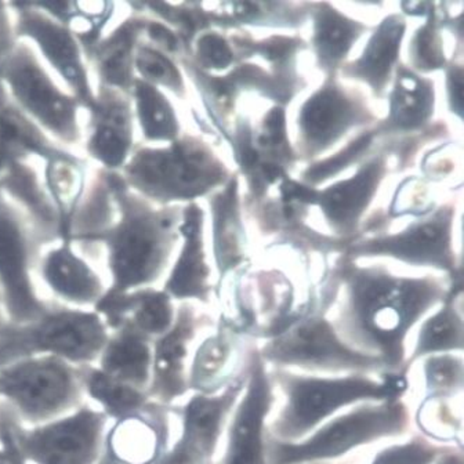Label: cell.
Instances as JSON below:
<instances>
[{
	"mask_svg": "<svg viewBox=\"0 0 464 464\" xmlns=\"http://www.w3.org/2000/svg\"><path fill=\"white\" fill-rule=\"evenodd\" d=\"M246 377L234 379L223 392L216 395L199 394L191 398L183 410V431L194 439L208 455H215L223 431L224 421L245 387Z\"/></svg>",
	"mask_w": 464,
	"mask_h": 464,
	"instance_id": "603a6c76",
	"label": "cell"
},
{
	"mask_svg": "<svg viewBox=\"0 0 464 464\" xmlns=\"http://www.w3.org/2000/svg\"><path fill=\"white\" fill-rule=\"evenodd\" d=\"M403 29L405 25L400 17L392 15L387 18L372 36L362 57L355 63V75L368 81L374 89H381L386 83L390 71L397 60Z\"/></svg>",
	"mask_w": 464,
	"mask_h": 464,
	"instance_id": "4316f807",
	"label": "cell"
},
{
	"mask_svg": "<svg viewBox=\"0 0 464 464\" xmlns=\"http://www.w3.org/2000/svg\"><path fill=\"white\" fill-rule=\"evenodd\" d=\"M197 55L205 68H227L232 63V52L227 42L216 34L200 36Z\"/></svg>",
	"mask_w": 464,
	"mask_h": 464,
	"instance_id": "f35d334b",
	"label": "cell"
},
{
	"mask_svg": "<svg viewBox=\"0 0 464 464\" xmlns=\"http://www.w3.org/2000/svg\"><path fill=\"white\" fill-rule=\"evenodd\" d=\"M134 121L149 142H173L179 139L178 115L160 89L136 78L130 91Z\"/></svg>",
	"mask_w": 464,
	"mask_h": 464,
	"instance_id": "d4e9b609",
	"label": "cell"
},
{
	"mask_svg": "<svg viewBox=\"0 0 464 464\" xmlns=\"http://www.w3.org/2000/svg\"><path fill=\"white\" fill-rule=\"evenodd\" d=\"M210 456L189 435L181 432L179 441L163 452L154 464H209Z\"/></svg>",
	"mask_w": 464,
	"mask_h": 464,
	"instance_id": "74e56055",
	"label": "cell"
},
{
	"mask_svg": "<svg viewBox=\"0 0 464 464\" xmlns=\"http://www.w3.org/2000/svg\"><path fill=\"white\" fill-rule=\"evenodd\" d=\"M176 313L170 296L163 290L149 289L134 292V305L126 323L149 337H160L173 325Z\"/></svg>",
	"mask_w": 464,
	"mask_h": 464,
	"instance_id": "1f68e13d",
	"label": "cell"
},
{
	"mask_svg": "<svg viewBox=\"0 0 464 464\" xmlns=\"http://www.w3.org/2000/svg\"><path fill=\"white\" fill-rule=\"evenodd\" d=\"M108 416L89 405L41 426L15 419V445L26 464H97L105 448Z\"/></svg>",
	"mask_w": 464,
	"mask_h": 464,
	"instance_id": "7c38bea8",
	"label": "cell"
},
{
	"mask_svg": "<svg viewBox=\"0 0 464 464\" xmlns=\"http://www.w3.org/2000/svg\"><path fill=\"white\" fill-rule=\"evenodd\" d=\"M246 392L228 430V445L223 464H267L266 419L274 400L271 374L257 348L247 355Z\"/></svg>",
	"mask_w": 464,
	"mask_h": 464,
	"instance_id": "5bb4252c",
	"label": "cell"
},
{
	"mask_svg": "<svg viewBox=\"0 0 464 464\" xmlns=\"http://www.w3.org/2000/svg\"><path fill=\"white\" fill-rule=\"evenodd\" d=\"M358 118L360 111L354 102L347 99L337 87L328 86L305 102L300 126L307 144L314 150H323L342 136Z\"/></svg>",
	"mask_w": 464,
	"mask_h": 464,
	"instance_id": "7402d4cb",
	"label": "cell"
},
{
	"mask_svg": "<svg viewBox=\"0 0 464 464\" xmlns=\"http://www.w3.org/2000/svg\"><path fill=\"white\" fill-rule=\"evenodd\" d=\"M234 353L231 337L226 331L205 340L198 348L188 372V389L199 394H216L226 386L227 366Z\"/></svg>",
	"mask_w": 464,
	"mask_h": 464,
	"instance_id": "83f0119b",
	"label": "cell"
},
{
	"mask_svg": "<svg viewBox=\"0 0 464 464\" xmlns=\"http://www.w3.org/2000/svg\"><path fill=\"white\" fill-rule=\"evenodd\" d=\"M0 86L53 141L70 151L82 147L83 105L62 86L25 41L15 39L0 57Z\"/></svg>",
	"mask_w": 464,
	"mask_h": 464,
	"instance_id": "277c9868",
	"label": "cell"
},
{
	"mask_svg": "<svg viewBox=\"0 0 464 464\" xmlns=\"http://www.w3.org/2000/svg\"><path fill=\"white\" fill-rule=\"evenodd\" d=\"M144 25V13L130 9V14L118 21L99 42L84 50L94 83L130 96L131 86L137 78L134 58L142 41Z\"/></svg>",
	"mask_w": 464,
	"mask_h": 464,
	"instance_id": "2e32d148",
	"label": "cell"
},
{
	"mask_svg": "<svg viewBox=\"0 0 464 464\" xmlns=\"http://www.w3.org/2000/svg\"><path fill=\"white\" fill-rule=\"evenodd\" d=\"M9 5L13 33L35 50L53 75L79 100L84 110L93 102L96 83L81 42L64 24L53 18L34 2Z\"/></svg>",
	"mask_w": 464,
	"mask_h": 464,
	"instance_id": "30bf717a",
	"label": "cell"
},
{
	"mask_svg": "<svg viewBox=\"0 0 464 464\" xmlns=\"http://www.w3.org/2000/svg\"><path fill=\"white\" fill-rule=\"evenodd\" d=\"M147 405L142 412L116 421L107 432L105 450L122 464H154L162 455L166 424L160 411Z\"/></svg>",
	"mask_w": 464,
	"mask_h": 464,
	"instance_id": "ac0fdd59",
	"label": "cell"
},
{
	"mask_svg": "<svg viewBox=\"0 0 464 464\" xmlns=\"http://www.w3.org/2000/svg\"><path fill=\"white\" fill-rule=\"evenodd\" d=\"M53 244L0 188V296L9 323H31L52 307L39 296L35 276L42 253Z\"/></svg>",
	"mask_w": 464,
	"mask_h": 464,
	"instance_id": "ba28073f",
	"label": "cell"
},
{
	"mask_svg": "<svg viewBox=\"0 0 464 464\" xmlns=\"http://www.w3.org/2000/svg\"><path fill=\"white\" fill-rule=\"evenodd\" d=\"M463 331V319L453 305L452 300H448L444 307L427 319L421 326L418 343L406 369L410 368L411 363L426 355L461 352L464 347Z\"/></svg>",
	"mask_w": 464,
	"mask_h": 464,
	"instance_id": "f1b7e54d",
	"label": "cell"
},
{
	"mask_svg": "<svg viewBox=\"0 0 464 464\" xmlns=\"http://www.w3.org/2000/svg\"><path fill=\"white\" fill-rule=\"evenodd\" d=\"M111 332L96 311L52 304L28 324L0 326V368L24 358L54 355L78 366L99 361Z\"/></svg>",
	"mask_w": 464,
	"mask_h": 464,
	"instance_id": "5b68a950",
	"label": "cell"
},
{
	"mask_svg": "<svg viewBox=\"0 0 464 464\" xmlns=\"http://www.w3.org/2000/svg\"><path fill=\"white\" fill-rule=\"evenodd\" d=\"M450 220L448 213L440 212L400 236L371 242L365 252L389 253L410 263L450 268Z\"/></svg>",
	"mask_w": 464,
	"mask_h": 464,
	"instance_id": "d6986e66",
	"label": "cell"
},
{
	"mask_svg": "<svg viewBox=\"0 0 464 464\" xmlns=\"http://www.w3.org/2000/svg\"><path fill=\"white\" fill-rule=\"evenodd\" d=\"M15 41L9 5L0 2V57Z\"/></svg>",
	"mask_w": 464,
	"mask_h": 464,
	"instance_id": "b9f144b4",
	"label": "cell"
},
{
	"mask_svg": "<svg viewBox=\"0 0 464 464\" xmlns=\"http://www.w3.org/2000/svg\"><path fill=\"white\" fill-rule=\"evenodd\" d=\"M198 319L188 305L176 314L173 325L158 337L152 350V372L147 394L160 403H170L188 392L186 361L197 334Z\"/></svg>",
	"mask_w": 464,
	"mask_h": 464,
	"instance_id": "e0dca14e",
	"label": "cell"
},
{
	"mask_svg": "<svg viewBox=\"0 0 464 464\" xmlns=\"http://www.w3.org/2000/svg\"><path fill=\"white\" fill-rule=\"evenodd\" d=\"M444 289L430 279L397 278L379 271H354L337 321L340 339L382 360L389 373H405V340Z\"/></svg>",
	"mask_w": 464,
	"mask_h": 464,
	"instance_id": "6da1fadb",
	"label": "cell"
},
{
	"mask_svg": "<svg viewBox=\"0 0 464 464\" xmlns=\"http://www.w3.org/2000/svg\"><path fill=\"white\" fill-rule=\"evenodd\" d=\"M97 464H122L121 461L116 460L110 452L104 448V452H102V458H100L99 463Z\"/></svg>",
	"mask_w": 464,
	"mask_h": 464,
	"instance_id": "f6af8a7d",
	"label": "cell"
},
{
	"mask_svg": "<svg viewBox=\"0 0 464 464\" xmlns=\"http://www.w3.org/2000/svg\"><path fill=\"white\" fill-rule=\"evenodd\" d=\"M463 360L452 354L431 355L424 362L427 397L450 398L463 389Z\"/></svg>",
	"mask_w": 464,
	"mask_h": 464,
	"instance_id": "836d02e7",
	"label": "cell"
},
{
	"mask_svg": "<svg viewBox=\"0 0 464 464\" xmlns=\"http://www.w3.org/2000/svg\"><path fill=\"white\" fill-rule=\"evenodd\" d=\"M265 362L276 366H297L313 372L386 371L373 355L363 354L345 344L336 329L323 316H310L287 326L271 337L260 350Z\"/></svg>",
	"mask_w": 464,
	"mask_h": 464,
	"instance_id": "8fae6325",
	"label": "cell"
},
{
	"mask_svg": "<svg viewBox=\"0 0 464 464\" xmlns=\"http://www.w3.org/2000/svg\"><path fill=\"white\" fill-rule=\"evenodd\" d=\"M434 104V92L427 82L412 73L398 76L392 97L390 122L398 129H413L426 122Z\"/></svg>",
	"mask_w": 464,
	"mask_h": 464,
	"instance_id": "f546056e",
	"label": "cell"
},
{
	"mask_svg": "<svg viewBox=\"0 0 464 464\" xmlns=\"http://www.w3.org/2000/svg\"><path fill=\"white\" fill-rule=\"evenodd\" d=\"M84 394L99 403L102 412L116 421L137 415L149 405L147 392L116 381L96 366L84 368Z\"/></svg>",
	"mask_w": 464,
	"mask_h": 464,
	"instance_id": "484cf974",
	"label": "cell"
},
{
	"mask_svg": "<svg viewBox=\"0 0 464 464\" xmlns=\"http://www.w3.org/2000/svg\"><path fill=\"white\" fill-rule=\"evenodd\" d=\"M136 76L152 86L163 87L173 93H184V81L178 65L171 62L168 53L141 41L134 58Z\"/></svg>",
	"mask_w": 464,
	"mask_h": 464,
	"instance_id": "d6a6232c",
	"label": "cell"
},
{
	"mask_svg": "<svg viewBox=\"0 0 464 464\" xmlns=\"http://www.w3.org/2000/svg\"><path fill=\"white\" fill-rule=\"evenodd\" d=\"M379 179L381 165L374 162L365 166L350 180L342 181L323 194H316L315 200H319L332 223L340 228H350L368 205Z\"/></svg>",
	"mask_w": 464,
	"mask_h": 464,
	"instance_id": "cb8c5ba5",
	"label": "cell"
},
{
	"mask_svg": "<svg viewBox=\"0 0 464 464\" xmlns=\"http://www.w3.org/2000/svg\"><path fill=\"white\" fill-rule=\"evenodd\" d=\"M450 93L453 102V110L461 115L463 110V73L461 71L453 70L450 73Z\"/></svg>",
	"mask_w": 464,
	"mask_h": 464,
	"instance_id": "7bdbcfd3",
	"label": "cell"
},
{
	"mask_svg": "<svg viewBox=\"0 0 464 464\" xmlns=\"http://www.w3.org/2000/svg\"><path fill=\"white\" fill-rule=\"evenodd\" d=\"M7 323L6 314H5L4 302H2V296H0V326Z\"/></svg>",
	"mask_w": 464,
	"mask_h": 464,
	"instance_id": "bcb514c9",
	"label": "cell"
},
{
	"mask_svg": "<svg viewBox=\"0 0 464 464\" xmlns=\"http://www.w3.org/2000/svg\"><path fill=\"white\" fill-rule=\"evenodd\" d=\"M97 363L108 376L147 392L152 372L151 340L125 323L111 332Z\"/></svg>",
	"mask_w": 464,
	"mask_h": 464,
	"instance_id": "ffe728a7",
	"label": "cell"
},
{
	"mask_svg": "<svg viewBox=\"0 0 464 464\" xmlns=\"http://www.w3.org/2000/svg\"><path fill=\"white\" fill-rule=\"evenodd\" d=\"M410 426V411L400 400L366 403L329 421L304 442L279 441L267 434V464H304L336 459L377 440L397 437Z\"/></svg>",
	"mask_w": 464,
	"mask_h": 464,
	"instance_id": "9c48e42d",
	"label": "cell"
},
{
	"mask_svg": "<svg viewBox=\"0 0 464 464\" xmlns=\"http://www.w3.org/2000/svg\"><path fill=\"white\" fill-rule=\"evenodd\" d=\"M281 386L286 403L271 424L270 434L279 441L296 442L344 406L353 403L400 400L408 383L402 373H389L377 382L363 374L314 377L279 368L271 374Z\"/></svg>",
	"mask_w": 464,
	"mask_h": 464,
	"instance_id": "3957f363",
	"label": "cell"
},
{
	"mask_svg": "<svg viewBox=\"0 0 464 464\" xmlns=\"http://www.w3.org/2000/svg\"><path fill=\"white\" fill-rule=\"evenodd\" d=\"M285 141V115L284 111L273 110L266 118L265 136L260 142L268 147H278Z\"/></svg>",
	"mask_w": 464,
	"mask_h": 464,
	"instance_id": "60d3db41",
	"label": "cell"
},
{
	"mask_svg": "<svg viewBox=\"0 0 464 464\" xmlns=\"http://www.w3.org/2000/svg\"><path fill=\"white\" fill-rule=\"evenodd\" d=\"M362 26L354 21L347 20L336 10H321L315 20V46L319 58L325 65H334L340 62L353 42L361 33Z\"/></svg>",
	"mask_w": 464,
	"mask_h": 464,
	"instance_id": "4dcf8cb0",
	"label": "cell"
},
{
	"mask_svg": "<svg viewBox=\"0 0 464 464\" xmlns=\"http://www.w3.org/2000/svg\"><path fill=\"white\" fill-rule=\"evenodd\" d=\"M369 142H371V136L361 137L360 140L347 147V150L343 151L342 154L321 163V165L315 166V168L310 169L307 173L308 179L318 181L328 178L331 174L337 173V171L342 170L348 163L352 162L354 158H357L368 147Z\"/></svg>",
	"mask_w": 464,
	"mask_h": 464,
	"instance_id": "ab89813d",
	"label": "cell"
},
{
	"mask_svg": "<svg viewBox=\"0 0 464 464\" xmlns=\"http://www.w3.org/2000/svg\"><path fill=\"white\" fill-rule=\"evenodd\" d=\"M116 215L94 247V260L104 256L108 289H149L162 276L178 237V215L131 191L120 173L111 171Z\"/></svg>",
	"mask_w": 464,
	"mask_h": 464,
	"instance_id": "7a4b0ae2",
	"label": "cell"
},
{
	"mask_svg": "<svg viewBox=\"0 0 464 464\" xmlns=\"http://www.w3.org/2000/svg\"><path fill=\"white\" fill-rule=\"evenodd\" d=\"M448 447L431 444L426 439L415 437L405 444L382 450L372 464H432Z\"/></svg>",
	"mask_w": 464,
	"mask_h": 464,
	"instance_id": "d590c367",
	"label": "cell"
},
{
	"mask_svg": "<svg viewBox=\"0 0 464 464\" xmlns=\"http://www.w3.org/2000/svg\"><path fill=\"white\" fill-rule=\"evenodd\" d=\"M183 249L165 285V294L176 299L207 300L208 270L202 252V212L195 205L187 208L180 228Z\"/></svg>",
	"mask_w": 464,
	"mask_h": 464,
	"instance_id": "44dd1931",
	"label": "cell"
},
{
	"mask_svg": "<svg viewBox=\"0 0 464 464\" xmlns=\"http://www.w3.org/2000/svg\"><path fill=\"white\" fill-rule=\"evenodd\" d=\"M82 149L97 168L120 173L136 150V121L130 96L96 84L93 102L84 110Z\"/></svg>",
	"mask_w": 464,
	"mask_h": 464,
	"instance_id": "4fadbf2b",
	"label": "cell"
},
{
	"mask_svg": "<svg viewBox=\"0 0 464 464\" xmlns=\"http://www.w3.org/2000/svg\"><path fill=\"white\" fill-rule=\"evenodd\" d=\"M435 464H463V450L448 448L444 453L437 458Z\"/></svg>",
	"mask_w": 464,
	"mask_h": 464,
	"instance_id": "ee69618b",
	"label": "cell"
},
{
	"mask_svg": "<svg viewBox=\"0 0 464 464\" xmlns=\"http://www.w3.org/2000/svg\"><path fill=\"white\" fill-rule=\"evenodd\" d=\"M36 274L67 307H94L108 289L92 261L70 239H60L44 250Z\"/></svg>",
	"mask_w": 464,
	"mask_h": 464,
	"instance_id": "9a60e30c",
	"label": "cell"
},
{
	"mask_svg": "<svg viewBox=\"0 0 464 464\" xmlns=\"http://www.w3.org/2000/svg\"><path fill=\"white\" fill-rule=\"evenodd\" d=\"M120 176L131 191L160 205L199 197L220 180L221 170L194 140L178 139L166 147L137 145Z\"/></svg>",
	"mask_w": 464,
	"mask_h": 464,
	"instance_id": "52a82bcc",
	"label": "cell"
},
{
	"mask_svg": "<svg viewBox=\"0 0 464 464\" xmlns=\"http://www.w3.org/2000/svg\"><path fill=\"white\" fill-rule=\"evenodd\" d=\"M413 57L419 68L424 70H434L444 64L441 41L431 21L420 29V33L415 38Z\"/></svg>",
	"mask_w": 464,
	"mask_h": 464,
	"instance_id": "8d00e7d4",
	"label": "cell"
},
{
	"mask_svg": "<svg viewBox=\"0 0 464 464\" xmlns=\"http://www.w3.org/2000/svg\"><path fill=\"white\" fill-rule=\"evenodd\" d=\"M84 368L54 355L15 361L0 368V402L25 427L63 418L83 405Z\"/></svg>",
	"mask_w": 464,
	"mask_h": 464,
	"instance_id": "8992f818",
	"label": "cell"
},
{
	"mask_svg": "<svg viewBox=\"0 0 464 464\" xmlns=\"http://www.w3.org/2000/svg\"><path fill=\"white\" fill-rule=\"evenodd\" d=\"M445 400L447 398H424V405L429 406L434 413L420 405L418 413L419 426L437 441H456L458 434L461 432V421L453 416Z\"/></svg>",
	"mask_w": 464,
	"mask_h": 464,
	"instance_id": "e575fe53",
	"label": "cell"
}]
</instances>
